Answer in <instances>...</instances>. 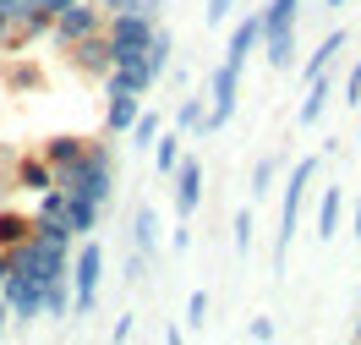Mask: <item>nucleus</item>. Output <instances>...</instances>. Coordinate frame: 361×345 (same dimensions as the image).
Masks as SVG:
<instances>
[{"label": "nucleus", "instance_id": "nucleus-1", "mask_svg": "<svg viewBox=\"0 0 361 345\" xmlns=\"http://www.w3.org/2000/svg\"><path fill=\"white\" fill-rule=\"evenodd\" d=\"M55 186H61V192H82V198H93L99 208H110V198H115V154H110V143H88L71 164L55 170Z\"/></svg>", "mask_w": 361, "mask_h": 345}, {"label": "nucleus", "instance_id": "nucleus-2", "mask_svg": "<svg viewBox=\"0 0 361 345\" xmlns=\"http://www.w3.org/2000/svg\"><path fill=\"white\" fill-rule=\"evenodd\" d=\"M317 176V159H295L285 186H279V236H274V274L285 269L290 258V241H295V225H301V203H307V186Z\"/></svg>", "mask_w": 361, "mask_h": 345}, {"label": "nucleus", "instance_id": "nucleus-3", "mask_svg": "<svg viewBox=\"0 0 361 345\" xmlns=\"http://www.w3.org/2000/svg\"><path fill=\"white\" fill-rule=\"evenodd\" d=\"M99 274H104V247L82 236V247L71 253V318H88L99 307Z\"/></svg>", "mask_w": 361, "mask_h": 345}, {"label": "nucleus", "instance_id": "nucleus-4", "mask_svg": "<svg viewBox=\"0 0 361 345\" xmlns=\"http://www.w3.org/2000/svg\"><path fill=\"white\" fill-rule=\"evenodd\" d=\"M104 6L99 0H71V6H61L55 11V28H49V39H55V49H71L77 39H88V33H99L104 28Z\"/></svg>", "mask_w": 361, "mask_h": 345}, {"label": "nucleus", "instance_id": "nucleus-5", "mask_svg": "<svg viewBox=\"0 0 361 345\" xmlns=\"http://www.w3.org/2000/svg\"><path fill=\"white\" fill-rule=\"evenodd\" d=\"M0 301L11 307V318H17V323H33V318H44V279L23 274V269H6Z\"/></svg>", "mask_w": 361, "mask_h": 345}, {"label": "nucleus", "instance_id": "nucleus-6", "mask_svg": "<svg viewBox=\"0 0 361 345\" xmlns=\"http://www.w3.org/2000/svg\"><path fill=\"white\" fill-rule=\"evenodd\" d=\"M235 93H241V71L235 66H214V77H208V132L203 138H214V132H225L230 115H235Z\"/></svg>", "mask_w": 361, "mask_h": 345}, {"label": "nucleus", "instance_id": "nucleus-7", "mask_svg": "<svg viewBox=\"0 0 361 345\" xmlns=\"http://www.w3.org/2000/svg\"><path fill=\"white\" fill-rule=\"evenodd\" d=\"M154 28H159L154 11H110V17H104V39H110L115 49H148Z\"/></svg>", "mask_w": 361, "mask_h": 345}, {"label": "nucleus", "instance_id": "nucleus-8", "mask_svg": "<svg viewBox=\"0 0 361 345\" xmlns=\"http://www.w3.org/2000/svg\"><path fill=\"white\" fill-rule=\"evenodd\" d=\"M197 208H203V164L192 159V154H180V164H176V214L192 219Z\"/></svg>", "mask_w": 361, "mask_h": 345}, {"label": "nucleus", "instance_id": "nucleus-9", "mask_svg": "<svg viewBox=\"0 0 361 345\" xmlns=\"http://www.w3.org/2000/svg\"><path fill=\"white\" fill-rule=\"evenodd\" d=\"M66 55H71V66L88 71V77H104V71L115 66V49H110V39H104V28H99V33H88V39H77Z\"/></svg>", "mask_w": 361, "mask_h": 345}, {"label": "nucleus", "instance_id": "nucleus-10", "mask_svg": "<svg viewBox=\"0 0 361 345\" xmlns=\"http://www.w3.org/2000/svg\"><path fill=\"white\" fill-rule=\"evenodd\" d=\"M263 49V17H241V23L230 28V49H225V66H247L252 55Z\"/></svg>", "mask_w": 361, "mask_h": 345}, {"label": "nucleus", "instance_id": "nucleus-11", "mask_svg": "<svg viewBox=\"0 0 361 345\" xmlns=\"http://www.w3.org/2000/svg\"><path fill=\"white\" fill-rule=\"evenodd\" d=\"M99 214H104V208L93 203V198H82V192H66V208H61V219H66V230L77 236V241L99 230Z\"/></svg>", "mask_w": 361, "mask_h": 345}, {"label": "nucleus", "instance_id": "nucleus-12", "mask_svg": "<svg viewBox=\"0 0 361 345\" xmlns=\"http://www.w3.org/2000/svg\"><path fill=\"white\" fill-rule=\"evenodd\" d=\"M11 181L23 186V192H44V186H55V164L44 159V154H17V164H11Z\"/></svg>", "mask_w": 361, "mask_h": 345}, {"label": "nucleus", "instance_id": "nucleus-13", "mask_svg": "<svg viewBox=\"0 0 361 345\" xmlns=\"http://www.w3.org/2000/svg\"><path fill=\"white\" fill-rule=\"evenodd\" d=\"M350 44V33H345V28H334V33H323V44L312 49V55H307V66H301V77H307V83H312L317 71H334V61H339V49Z\"/></svg>", "mask_w": 361, "mask_h": 345}, {"label": "nucleus", "instance_id": "nucleus-14", "mask_svg": "<svg viewBox=\"0 0 361 345\" xmlns=\"http://www.w3.org/2000/svg\"><path fill=\"white\" fill-rule=\"evenodd\" d=\"M329 93H334V77H329V71H317L312 83H307V99H301L295 121H301V126H317V115L329 110Z\"/></svg>", "mask_w": 361, "mask_h": 345}, {"label": "nucleus", "instance_id": "nucleus-15", "mask_svg": "<svg viewBox=\"0 0 361 345\" xmlns=\"http://www.w3.org/2000/svg\"><path fill=\"white\" fill-rule=\"evenodd\" d=\"M263 61H269L274 71H290V66H295V28L263 33Z\"/></svg>", "mask_w": 361, "mask_h": 345}, {"label": "nucleus", "instance_id": "nucleus-16", "mask_svg": "<svg viewBox=\"0 0 361 345\" xmlns=\"http://www.w3.org/2000/svg\"><path fill=\"white\" fill-rule=\"evenodd\" d=\"M345 219V186H323V203H317V241H329Z\"/></svg>", "mask_w": 361, "mask_h": 345}, {"label": "nucleus", "instance_id": "nucleus-17", "mask_svg": "<svg viewBox=\"0 0 361 345\" xmlns=\"http://www.w3.org/2000/svg\"><path fill=\"white\" fill-rule=\"evenodd\" d=\"M137 115H142V93H110V110H104L110 132H132Z\"/></svg>", "mask_w": 361, "mask_h": 345}, {"label": "nucleus", "instance_id": "nucleus-18", "mask_svg": "<svg viewBox=\"0 0 361 345\" xmlns=\"http://www.w3.org/2000/svg\"><path fill=\"white\" fill-rule=\"evenodd\" d=\"M142 61H148V71H154V83H159L164 71L176 66V39H170L164 28H154V39H148V49H142Z\"/></svg>", "mask_w": 361, "mask_h": 345}, {"label": "nucleus", "instance_id": "nucleus-19", "mask_svg": "<svg viewBox=\"0 0 361 345\" xmlns=\"http://www.w3.org/2000/svg\"><path fill=\"white\" fill-rule=\"evenodd\" d=\"M180 154H186V132H159V138H154V164H159V176H176Z\"/></svg>", "mask_w": 361, "mask_h": 345}, {"label": "nucleus", "instance_id": "nucleus-20", "mask_svg": "<svg viewBox=\"0 0 361 345\" xmlns=\"http://www.w3.org/2000/svg\"><path fill=\"white\" fill-rule=\"evenodd\" d=\"M257 17H263V33H279V28H295V23H301V0H269V6L257 11Z\"/></svg>", "mask_w": 361, "mask_h": 345}, {"label": "nucleus", "instance_id": "nucleus-21", "mask_svg": "<svg viewBox=\"0 0 361 345\" xmlns=\"http://www.w3.org/2000/svg\"><path fill=\"white\" fill-rule=\"evenodd\" d=\"M132 241H137V253H142V258L159 247V214H154L148 203L137 208V219H132Z\"/></svg>", "mask_w": 361, "mask_h": 345}, {"label": "nucleus", "instance_id": "nucleus-22", "mask_svg": "<svg viewBox=\"0 0 361 345\" xmlns=\"http://www.w3.org/2000/svg\"><path fill=\"white\" fill-rule=\"evenodd\" d=\"M82 148H88V138H71V132H61V138H49L44 148H39V154H44V159L55 164V170H61V164H71L77 154H82Z\"/></svg>", "mask_w": 361, "mask_h": 345}, {"label": "nucleus", "instance_id": "nucleus-23", "mask_svg": "<svg viewBox=\"0 0 361 345\" xmlns=\"http://www.w3.org/2000/svg\"><path fill=\"white\" fill-rule=\"evenodd\" d=\"M176 132H197V138H203V132H208V99H180Z\"/></svg>", "mask_w": 361, "mask_h": 345}, {"label": "nucleus", "instance_id": "nucleus-24", "mask_svg": "<svg viewBox=\"0 0 361 345\" xmlns=\"http://www.w3.org/2000/svg\"><path fill=\"white\" fill-rule=\"evenodd\" d=\"M274 176H279V154H263V159L252 164V203L274 198Z\"/></svg>", "mask_w": 361, "mask_h": 345}, {"label": "nucleus", "instance_id": "nucleus-25", "mask_svg": "<svg viewBox=\"0 0 361 345\" xmlns=\"http://www.w3.org/2000/svg\"><path fill=\"white\" fill-rule=\"evenodd\" d=\"M44 318H71V279H49L44 285Z\"/></svg>", "mask_w": 361, "mask_h": 345}, {"label": "nucleus", "instance_id": "nucleus-26", "mask_svg": "<svg viewBox=\"0 0 361 345\" xmlns=\"http://www.w3.org/2000/svg\"><path fill=\"white\" fill-rule=\"evenodd\" d=\"M159 132H164V126H159V115H154V110H142V115L132 121V132H126V138H132L137 148H154V138H159Z\"/></svg>", "mask_w": 361, "mask_h": 345}, {"label": "nucleus", "instance_id": "nucleus-27", "mask_svg": "<svg viewBox=\"0 0 361 345\" xmlns=\"http://www.w3.org/2000/svg\"><path fill=\"white\" fill-rule=\"evenodd\" d=\"M230 230H235V253L247 258V253H252V236H257V219H252V208H235Z\"/></svg>", "mask_w": 361, "mask_h": 345}, {"label": "nucleus", "instance_id": "nucleus-28", "mask_svg": "<svg viewBox=\"0 0 361 345\" xmlns=\"http://www.w3.org/2000/svg\"><path fill=\"white\" fill-rule=\"evenodd\" d=\"M27 230H33V219H23V214H0V247H17Z\"/></svg>", "mask_w": 361, "mask_h": 345}, {"label": "nucleus", "instance_id": "nucleus-29", "mask_svg": "<svg viewBox=\"0 0 361 345\" xmlns=\"http://www.w3.org/2000/svg\"><path fill=\"white\" fill-rule=\"evenodd\" d=\"M61 208H66V192H61V186H44V192H39V219H61Z\"/></svg>", "mask_w": 361, "mask_h": 345}, {"label": "nucleus", "instance_id": "nucleus-30", "mask_svg": "<svg viewBox=\"0 0 361 345\" xmlns=\"http://www.w3.org/2000/svg\"><path fill=\"white\" fill-rule=\"evenodd\" d=\"M203 318H208V291H192V301H186V329H197Z\"/></svg>", "mask_w": 361, "mask_h": 345}, {"label": "nucleus", "instance_id": "nucleus-31", "mask_svg": "<svg viewBox=\"0 0 361 345\" xmlns=\"http://www.w3.org/2000/svg\"><path fill=\"white\" fill-rule=\"evenodd\" d=\"M345 104H356V110H361V55L350 61V77H345Z\"/></svg>", "mask_w": 361, "mask_h": 345}, {"label": "nucleus", "instance_id": "nucleus-32", "mask_svg": "<svg viewBox=\"0 0 361 345\" xmlns=\"http://www.w3.org/2000/svg\"><path fill=\"white\" fill-rule=\"evenodd\" d=\"M247 334L269 345V340H279V323H274V318H252V323H247Z\"/></svg>", "mask_w": 361, "mask_h": 345}, {"label": "nucleus", "instance_id": "nucleus-33", "mask_svg": "<svg viewBox=\"0 0 361 345\" xmlns=\"http://www.w3.org/2000/svg\"><path fill=\"white\" fill-rule=\"evenodd\" d=\"M44 77H39V66H11V88H39Z\"/></svg>", "mask_w": 361, "mask_h": 345}, {"label": "nucleus", "instance_id": "nucleus-34", "mask_svg": "<svg viewBox=\"0 0 361 345\" xmlns=\"http://www.w3.org/2000/svg\"><path fill=\"white\" fill-rule=\"evenodd\" d=\"M230 11H235V0H208V11H203V17H208L214 28H219V23L230 17Z\"/></svg>", "mask_w": 361, "mask_h": 345}, {"label": "nucleus", "instance_id": "nucleus-35", "mask_svg": "<svg viewBox=\"0 0 361 345\" xmlns=\"http://www.w3.org/2000/svg\"><path fill=\"white\" fill-rule=\"evenodd\" d=\"M132 334H137V318H132V313H126V318H115V340H132Z\"/></svg>", "mask_w": 361, "mask_h": 345}, {"label": "nucleus", "instance_id": "nucleus-36", "mask_svg": "<svg viewBox=\"0 0 361 345\" xmlns=\"http://www.w3.org/2000/svg\"><path fill=\"white\" fill-rule=\"evenodd\" d=\"M104 11H142V0H104Z\"/></svg>", "mask_w": 361, "mask_h": 345}, {"label": "nucleus", "instance_id": "nucleus-37", "mask_svg": "<svg viewBox=\"0 0 361 345\" xmlns=\"http://www.w3.org/2000/svg\"><path fill=\"white\" fill-rule=\"evenodd\" d=\"M350 230H356V241H361V198L350 203Z\"/></svg>", "mask_w": 361, "mask_h": 345}, {"label": "nucleus", "instance_id": "nucleus-38", "mask_svg": "<svg viewBox=\"0 0 361 345\" xmlns=\"http://www.w3.org/2000/svg\"><path fill=\"white\" fill-rule=\"evenodd\" d=\"M6 323H11V307L0 301V340H6Z\"/></svg>", "mask_w": 361, "mask_h": 345}, {"label": "nucleus", "instance_id": "nucleus-39", "mask_svg": "<svg viewBox=\"0 0 361 345\" xmlns=\"http://www.w3.org/2000/svg\"><path fill=\"white\" fill-rule=\"evenodd\" d=\"M164 6H170V0H142V11H154V17L164 11Z\"/></svg>", "mask_w": 361, "mask_h": 345}, {"label": "nucleus", "instance_id": "nucleus-40", "mask_svg": "<svg viewBox=\"0 0 361 345\" xmlns=\"http://www.w3.org/2000/svg\"><path fill=\"white\" fill-rule=\"evenodd\" d=\"M323 6H334V11H339V6H350V0H323Z\"/></svg>", "mask_w": 361, "mask_h": 345}, {"label": "nucleus", "instance_id": "nucleus-41", "mask_svg": "<svg viewBox=\"0 0 361 345\" xmlns=\"http://www.w3.org/2000/svg\"><path fill=\"white\" fill-rule=\"evenodd\" d=\"M350 334H356V340H361V318H356V329H350Z\"/></svg>", "mask_w": 361, "mask_h": 345}, {"label": "nucleus", "instance_id": "nucleus-42", "mask_svg": "<svg viewBox=\"0 0 361 345\" xmlns=\"http://www.w3.org/2000/svg\"><path fill=\"white\" fill-rule=\"evenodd\" d=\"M99 6H104V0H99Z\"/></svg>", "mask_w": 361, "mask_h": 345}]
</instances>
